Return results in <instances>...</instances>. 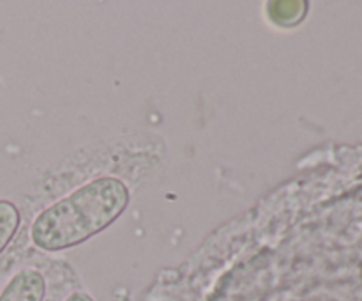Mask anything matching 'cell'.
<instances>
[{"instance_id": "obj_2", "label": "cell", "mask_w": 362, "mask_h": 301, "mask_svg": "<svg viewBox=\"0 0 362 301\" xmlns=\"http://www.w3.org/2000/svg\"><path fill=\"white\" fill-rule=\"evenodd\" d=\"M45 297L46 278L34 268H23L14 273L0 290V301H45Z\"/></svg>"}, {"instance_id": "obj_3", "label": "cell", "mask_w": 362, "mask_h": 301, "mask_svg": "<svg viewBox=\"0 0 362 301\" xmlns=\"http://www.w3.org/2000/svg\"><path fill=\"white\" fill-rule=\"evenodd\" d=\"M21 223V212L14 202L0 198V254L9 246Z\"/></svg>"}, {"instance_id": "obj_4", "label": "cell", "mask_w": 362, "mask_h": 301, "mask_svg": "<svg viewBox=\"0 0 362 301\" xmlns=\"http://www.w3.org/2000/svg\"><path fill=\"white\" fill-rule=\"evenodd\" d=\"M64 301H95V300L90 296V294L85 293V290H74V293H71Z\"/></svg>"}, {"instance_id": "obj_1", "label": "cell", "mask_w": 362, "mask_h": 301, "mask_svg": "<svg viewBox=\"0 0 362 301\" xmlns=\"http://www.w3.org/2000/svg\"><path fill=\"white\" fill-rule=\"evenodd\" d=\"M129 200V188L119 177L88 181L35 216L30 227L32 243L42 251L78 246L108 229L126 211Z\"/></svg>"}]
</instances>
